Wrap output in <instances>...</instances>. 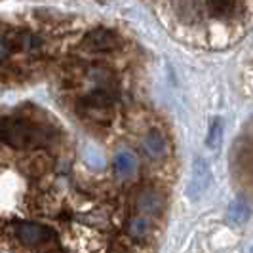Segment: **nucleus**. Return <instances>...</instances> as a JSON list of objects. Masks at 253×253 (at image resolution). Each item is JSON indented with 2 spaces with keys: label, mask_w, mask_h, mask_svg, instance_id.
Segmentation results:
<instances>
[{
  "label": "nucleus",
  "mask_w": 253,
  "mask_h": 253,
  "mask_svg": "<svg viewBox=\"0 0 253 253\" xmlns=\"http://www.w3.org/2000/svg\"><path fill=\"white\" fill-rule=\"evenodd\" d=\"M139 204L141 211H145V213H158L160 211V208H162V198H160V194L158 192H154V190H145L143 194L139 196Z\"/></svg>",
  "instance_id": "obj_5"
},
{
  "label": "nucleus",
  "mask_w": 253,
  "mask_h": 253,
  "mask_svg": "<svg viewBox=\"0 0 253 253\" xmlns=\"http://www.w3.org/2000/svg\"><path fill=\"white\" fill-rule=\"evenodd\" d=\"M208 10L215 17H230L238 10L240 0H206Z\"/></svg>",
  "instance_id": "obj_4"
},
{
  "label": "nucleus",
  "mask_w": 253,
  "mask_h": 253,
  "mask_svg": "<svg viewBox=\"0 0 253 253\" xmlns=\"http://www.w3.org/2000/svg\"><path fill=\"white\" fill-rule=\"evenodd\" d=\"M147 228H149V225L143 219H131L129 221V232L133 236H145L147 234Z\"/></svg>",
  "instance_id": "obj_7"
},
{
  "label": "nucleus",
  "mask_w": 253,
  "mask_h": 253,
  "mask_svg": "<svg viewBox=\"0 0 253 253\" xmlns=\"http://www.w3.org/2000/svg\"><path fill=\"white\" fill-rule=\"evenodd\" d=\"M48 232H50L48 228L40 227L37 223H23L17 227V238L27 246H38L46 240Z\"/></svg>",
  "instance_id": "obj_3"
},
{
  "label": "nucleus",
  "mask_w": 253,
  "mask_h": 253,
  "mask_svg": "<svg viewBox=\"0 0 253 253\" xmlns=\"http://www.w3.org/2000/svg\"><path fill=\"white\" fill-rule=\"evenodd\" d=\"M84 46L93 51H111L118 46V37L109 29H93L84 38Z\"/></svg>",
  "instance_id": "obj_2"
},
{
  "label": "nucleus",
  "mask_w": 253,
  "mask_h": 253,
  "mask_svg": "<svg viewBox=\"0 0 253 253\" xmlns=\"http://www.w3.org/2000/svg\"><path fill=\"white\" fill-rule=\"evenodd\" d=\"M0 141L25 149V147H35L42 141L40 129L27 122H4L0 120Z\"/></svg>",
  "instance_id": "obj_1"
},
{
  "label": "nucleus",
  "mask_w": 253,
  "mask_h": 253,
  "mask_svg": "<svg viewBox=\"0 0 253 253\" xmlns=\"http://www.w3.org/2000/svg\"><path fill=\"white\" fill-rule=\"evenodd\" d=\"M145 149H147V152L152 154V156H160V154H164L166 141H164V137H162V133L156 131V129L149 131L147 137H145Z\"/></svg>",
  "instance_id": "obj_6"
}]
</instances>
